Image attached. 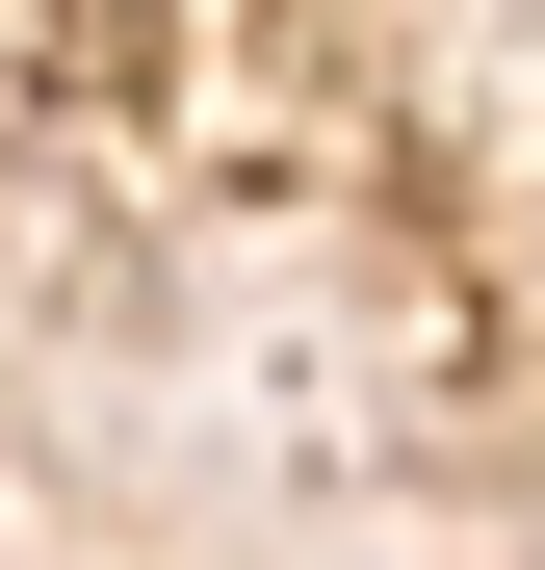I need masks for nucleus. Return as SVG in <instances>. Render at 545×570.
<instances>
[]
</instances>
